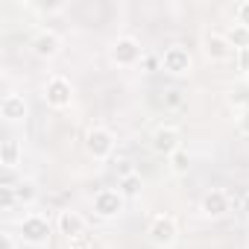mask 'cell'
Wrapping results in <instances>:
<instances>
[{"mask_svg":"<svg viewBox=\"0 0 249 249\" xmlns=\"http://www.w3.org/2000/svg\"><path fill=\"white\" fill-rule=\"evenodd\" d=\"M114 144H117V138H114V132L108 126H103V123L88 126V132H85V150H88V156L94 161L111 159L114 156Z\"/></svg>","mask_w":249,"mask_h":249,"instance_id":"obj_1","label":"cell"},{"mask_svg":"<svg viewBox=\"0 0 249 249\" xmlns=\"http://www.w3.org/2000/svg\"><path fill=\"white\" fill-rule=\"evenodd\" d=\"M18 237L30 246H47L50 243V220L44 214H24L21 223H18Z\"/></svg>","mask_w":249,"mask_h":249,"instance_id":"obj_2","label":"cell"},{"mask_svg":"<svg viewBox=\"0 0 249 249\" xmlns=\"http://www.w3.org/2000/svg\"><path fill=\"white\" fill-rule=\"evenodd\" d=\"M91 208H94V217L100 220H114L126 211V196H123L117 188H100L94 196H91Z\"/></svg>","mask_w":249,"mask_h":249,"instance_id":"obj_3","label":"cell"},{"mask_svg":"<svg viewBox=\"0 0 249 249\" xmlns=\"http://www.w3.org/2000/svg\"><path fill=\"white\" fill-rule=\"evenodd\" d=\"M44 103L50 108H56V111L71 108V103H73V85H71V79L62 76V73H50L44 79Z\"/></svg>","mask_w":249,"mask_h":249,"instance_id":"obj_4","label":"cell"},{"mask_svg":"<svg viewBox=\"0 0 249 249\" xmlns=\"http://www.w3.org/2000/svg\"><path fill=\"white\" fill-rule=\"evenodd\" d=\"M108 56H111V62H114L117 68H135V65L144 59V47H141V41L132 38V36H120V38H114Z\"/></svg>","mask_w":249,"mask_h":249,"instance_id":"obj_5","label":"cell"},{"mask_svg":"<svg viewBox=\"0 0 249 249\" xmlns=\"http://www.w3.org/2000/svg\"><path fill=\"white\" fill-rule=\"evenodd\" d=\"M161 71L170 73V76H188V73L194 71V56H191V50L182 47V44L164 47V53H161Z\"/></svg>","mask_w":249,"mask_h":249,"instance_id":"obj_6","label":"cell"},{"mask_svg":"<svg viewBox=\"0 0 249 249\" xmlns=\"http://www.w3.org/2000/svg\"><path fill=\"white\" fill-rule=\"evenodd\" d=\"M147 234H150V240L156 243V246H173L176 243V237H179V223H176V217H170V214H156L153 220H150V229H147Z\"/></svg>","mask_w":249,"mask_h":249,"instance_id":"obj_7","label":"cell"},{"mask_svg":"<svg viewBox=\"0 0 249 249\" xmlns=\"http://www.w3.org/2000/svg\"><path fill=\"white\" fill-rule=\"evenodd\" d=\"M202 53H205L208 62H229L237 50L231 47V41L226 38V33H220V30H208V33L202 36Z\"/></svg>","mask_w":249,"mask_h":249,"instance_id":"obj_8","label":"cell"},{"mask_svg":"<svg viewBox=\"0 0 249 249\" xmlns=\"http://www.w3.org/2000/svg\"><path fill=\"white\" fill-rule=\"evenodd\" d=\"M150 144H153V150H156L159 156L167 159V156H173V153L182 147V132H179V126H173V123H161V126L153 129Z\"/></svg>","mask_w":249,"mask_h":249,"instance_id":"obj_9","label":"cell"},{"mask_svg":"<svg viewBox=\"0 0 249 249\" xmlns=\"http://www.w3.org/2000/svg\"><path fill=\"white\" fill-rule=\"evenodd\" d=\"M56 229H59V234H65L68 240H79V237H85V231H88V220H85L79 211H73V208H62V211L56 214Z\"/></svg>","mask_w":249,"mask_h":249,"instance_id":"obj_10","label":"cell"},{"mask_svg":"<svg viewBox=\"0 0 249 249\" xmlns=\"http://www.w3.org/2000/svg\"><path fill=\"white\" fill-rule=\"evenodd\" d=\"M199 211H202L208 220H220V217H226V214L231 211V196H229V191H223V188H211V191L202 196Z\"/></svg>","mask_w":249,"mask_h":249,"instance_id":"obj_11","label":"cell"},{"mask_svg":"<svg viewBox=\"0 0 249 249\" xmlns=\"http://www.w3.org/2000/svg\"><path fill=\"white\" fill-rule=\"evenodd\" d=\"M30 47H33V53H36L38 59H53V56H59V50H62V36H59L56 30H38V33L33 36Z\"/></svg>","mask_w":249,"mask_h":249,"instance_id":"obj_12","label":"cell"},{"mask_svg":"<svg viewBox=\"0 0 249 249\" xmlns=\"http://www.w3.org/2000/svg\"><path fill=\"white\" fill-rule=\"evenodd\" d=\"M0 117L6 123H24L30 117V103L24 100V94H6L0 100Z\"/></svg>","mask_w":249,"mask_h":249,"instance_id":"obj_13","label":"cell"},{"mask_svg":"<svg viewBox=\"0 0 249 249\" xmlns=\"http://www.w3.org/2000/svg\"><path fill=\"white\" fill-rule=\"evenodd\" d=\"M21 159H24V147H21V141L6 138L3 144H0V164H3V170H15V167L21 164Z\"/></svg>","mask_w":249,"mask_h":249,"instance_id":"obj_14","label":"cell"},{"mask_svg":"<svg viewBox=\"0 0 249 249\" xmlns=\"http://www.w3.org/2000/svg\"><path fill=\"white\" fill-rule=\"evenodd\" d=\"M15 196H18V205H24V208L36 205V199H38V188H36V182H33V179H21V182L15 185Z\"/></svg>","mask_w":249,"mask_h":249,"instance_id":"obj_15","label":"cell"},{"mask_svg":"<svg viewBox=\"0 0 249 249\" xmlns=\"http://www.w3.org/2000/svg\"><path fill=\"white\" fill-rule=\"evenodd\" d=\"M141 188H144V179H141V173H129V176H123V179H117V191L126 196V199H135L138 194H141Z\"/></svg>","mask_w":249,"mask_h":249,"instance_id":"obj_16","label":"cell"},{"mask_svg":"<svg viewBox=\"0 0 249 249\" xmlns=\"http://www.w3.org/2000/svg\"><path fill=\"white\" fill-rule=\"evenodd\" d=\"M167 167H170L173 176H185V173L191 170V156H188V150L179 147L173 156H167Z\"/></svg>","mask_w":249,"mask_h":249,"instance_id":"obj_17","label":"cell"},{"mask_svg":"<svg viewBox=\"0 0 249 249\" xmlns=\"http://www.w3.org/2000/svg\"><path fill=\"white\" fill-rule=\"evenodd\" d=\"M185 103H188V97H185L182 88H167L164 91V108L167 111H179V108H185Z\"/></svg>","mask_w":249,"mask_h":249,"instance_id":"obj_18","label":"cell"},{"mask_svg":"<svg viewBox=\"0 0 249 249\" xmlns=\"http://www.w3.org/2000/svg\"><path fill=\"white\" fill-rule=\"evenodd\" d=\"M226 38L231 41V47H234V50H240V47H246V44H249V30H243V27H237V24H234V27L226 33Z\"/></svg>","mask_w":249,"mask_h":249,"instance_id":"obj_19","label":"cell"},{"mask_svg":"<svg viewBox=\"0 0 249 249\" xmlns=\"http://www.w3.org/2000/svg\"><path fill=\"white\" fill-rule=\"evenodd\" d=\"M234 24L249 30V0H240V3L234 6Z\"/></svg>","mask_w":249,"mask_h":249,"instance_id":"obj_20","label":"cell"},{"mask_svg":"<svg viewBox=\"0 0 249 249\" xmlns=\"http://www.w3.org/2000/svg\"><path fill=\"white\" fill-rule=\"evenodd\" d=\"M234 62H237L240 76H249V44H246V47H240V50L234 53Z\"/></svg>","mask_w":249,"mask_h":249,"instance_id":"obj_21","label":"cell"},{"mask_svg":"<svg viewBox=\"0 0 249 249\" xmlns=\"http://www.w3.org/2000/svg\"><path fill=\"white\" fill-rule=\"evenodd\" d=\"M0 196H3V211H15V208H18L15 188H0Z\"/></svg>","mask_w":249,"mask_h":249,"instance_id":"obj_22","label":"cell"},{"mask_svg":"<svg viewBox=\"0 0 249 249\" xmlns=\"http://www.w3.org/2000/svg\"><path fill=\"white\" fill-rule=\"evenodd\" d=\"M0 249H18V237L12 231H3L0 234Z\"/></svg>","mask_w":249,"mask_h":249,"instance_id":"obj_23","label":"cell"},{"mask_svg":"<svg viewBox=\"0 0 249 249\" xmlns=\"http://www.w3.org/2000/svg\"><path fill=\"white\" fill-rule=\"evenodd\" d=\"M117 173H120V179H123V176H129V173H138V170L132 167V161H129V159H120V161H117Z\"/></svg>","mask_w":249,"mask_h":249,"instance_id":"obj_24","label":"cell"},{"mask_svg":"<svg viewBox=\"0 0 249 249\" xmlns=\"http://www.w3.org/2000/svg\"><path fill=\"white\" fill-rule=\"evenodd\" d=\"M237 129H240V135L249 138V108H243V114L237 117Z\"/></svg>","mask_w":249,"mask_h":249,"instance_id":"obj_25","label":"cell"},{"mask_svg":"<svg viewBox=\"0 0 249 249\" xmlns=\"http://www.w3.org/2000/svg\"><path fill=\"white\" fill-rule=\"evenodd\" d=\"M68 249H94L85 237H79V240H68Z\"/></svg>","mask_w":249,"mask_h":249,"instance_id":"obj_26","label":"cell"},{"mask_svg":"<svg viewBox=\"0 0 249 249\" xmlns=\"http://www.w3.org/2000/svg\"><path fill=\"white\" fill-rule=\"evenodd\" d=\"M240 211L246 214V220H249V191L243 194V199H240Z\"/></svg>","mask_w":249,"mask_h":249,"instance_id":"obj_27","label":"cell"},{"mask_svg":"<svg viewBox=\"0 0 249 249\" xmlns=\"http://www.w3.org/2000/svg\"><path fill=\"white\" fill-rule=\"evenodd\" d=\"M246 231H249V220H246Z\"/></svg>","mask_w":249,"mask_h":249,"instance_id":"obj_28","label":"cell"},{"mask_svg":"<svg viewBox=\"0 0 249 249\" xmlns=\"http://www.w3.org/2000/svg\"><path fill=\"white\" fill-rule=\"evenodd\" d=\"M246 108H249V103H246Z\"/></svg>","mask_w":249,"mask_h":249,"instance_id":"obj_29","label":"cell"}]
</instances>
